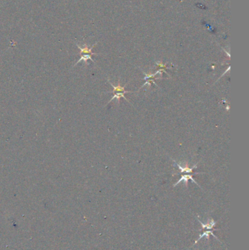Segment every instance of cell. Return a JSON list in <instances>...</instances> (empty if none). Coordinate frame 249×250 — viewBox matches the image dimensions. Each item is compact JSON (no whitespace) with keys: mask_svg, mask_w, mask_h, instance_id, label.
Here are the masks:
<instances>
[{"mask_svg":"<svg viewBox=\"0 0 249 250\" xmlns=\"http://www.w3.org/2000/svg\"><path fill=\"white\" fill-rule=\"evenodd\" d=\"M189 179H191V181H192L194 184H196V185H198L199 187H200V186L198 184V183L196 182V181H195V180L192 178V175H183V176H181V179L177 181V183H176V184H175L174 185H173V187H176L177 184H179V183H181V181H184V183H186V188H187V187H188V181H189Z\"/></svg>","mask_w":249,"mask_h":250,"instance_id":"cell-1","label":"cell"},{"mask_svg":"<svg viewBox=\"0 0 249 250\" xmlns=\"http://www.w3.org/2000/svg\"><path fill=\"white\" fill-rule=\"evenodd\" d=\"M129 92H128V91H124V92H118V93H116V94H114V95L112 96V98H111V99H110V101L108 102H107V104H109L110 102H111L112 101V100H113V99H117V100H118V102H119V101H120V99H121V97H123V98H124L125 99H126V101H127V102H129V103H130V102H129V99H127V98H126V97H125L124 96V94L125 93H129Z\"/></svg>","mask_w":249,"mask_h":250,"instance_id":"cell-2","label":"cell"},{"mask_svg":"<svg viewBox=\"0 0 249 250\" xmlns=\"http://www.w3.org/2000/svg\"><path fill=\"white\" fill-rule=\"evenodd\" d=\"M175 165H177L178 168L181 170V173H191V172L193 171L194 168H196V167L197 163L195 164V165H194L193 167H191L188 166V165H187V164L186 166H181L180 164L177 163V162H175Z\"/></svg>","mask_w":249,"mask_h":250,"instance_id":"cell-3","label":"cell"},{"mask_svg":"<svg viewBox=\"0 0 249 250\" xmlns=\"http://www.w3.org/2000/svg\"><path fill=\"white\" fill-rule=\"evenodd\" d=\"M162 72H165V73H167V72H166L165 70L164 69H161V70H159L158 71H156L155 73H153V74H147L145 72H143V74L145 75V77H144V79L145 80H147V79H148V78H154L156 76L157 74H160L161 75V76L162 75Z\"/></svg>","mask_w":249,"mask_h":250,"instance_id":"cell-4","label":"cell"},{"mask_svg":"<svg viewBox=\"0 0 249 250\" xmlns=\"http://www.w3.org/2000/svg\"><path fill=\"white\" fill-rule=\"evenodd\" d=\"M108 81H109V80H108ZM109 83L111 84V86H112V88H113V91H112L111 92L115 93V92H124L125 91V87H126V86H124V87H121L119 83H118V84L117 85V86H114L112 83H110V81H109Z\"/></svg>","mask_w":249,"mask_h":250,"instance_id":"cell-5","label":"cell"},{"mask_svg":"<svg viewBox=\"0 0 249 250\" xmlns=\"http://www.w3.org/2000/svg\"><path fill=\"white\" fill-rule=\"evenodd\" d=\"M199 223L201 224L202 227H203V229H205V228L211 229V228H213L214 227V225H215V223H216V222H215V221L213 220V219H211V222H210L209 223H206V224H204V223H203V222H201L200 220H199Z\"/></svg>","mask_w":249,"mask_h":250,"instance_id":"cell-6","label":"cell"},{"mask_svg":"<svg viewBox=\"0 0 249 250\" xmlns=\"http://www.w3.org/2000/svg\"><path fill=\"white\" fill-rule=\"evenodd\" d=\"M210 234H211L213 236H214L215 238H216V239H218V238H217V237H216V236H215V235H214V233H213V231H208H208H205V233H203V234L200 235V236H199V239H198L197 241H195V244H196V242H198V241H199V240L201 239V238H203V237H206V238H209V235H210Z\"/></svg>","mask_w":249,"mask_h":250,"instance_id":"cell-7","label":"cell"},{"mask_svg":"<svg viewBox=\"0 0 249 250\" xmlns=\"http://www.w3.org/2000/svg\"><path fill=\"white\" fill-rule=\"evenodd\" d=\"M88 59H90V60H91V61H93V59H91V56L90 55H83L82 57H81V59H80V60L77 62V64L79 63L80 62H81L82 60H83V61H85V62H86Z\"/></svg>","mask_w":249,"mask_h":250,"instance_id":"cell-8","label":"cell"},{"mask_svg":"<svg viewBox=\"0 0 249 250\" xmlns=\"http://www.w3.org/2000/svg\"><path fill=\"white\" fill-rule=\"evenodd\" d=\"M156 64L158 65V66H159V67H167V64L163 65L162 62H156Z\"/></svg>","mask_w":249,"mask_h":250,"instance_id":"cell-9","label":"cell"},{"mask_svg":"<svg viewBox=\"0 0 249 250\" xmlns=\"http://www.w3.org/2000/svg\"><path fill=\"white\" fill-rule=\"evenodd\" d=\"M229 106L227 105V111H229Z\"/></svg>","mask_w":249,"mask_h":250,"instance_id":"cell-10","label":"cell"}]
</instances>
